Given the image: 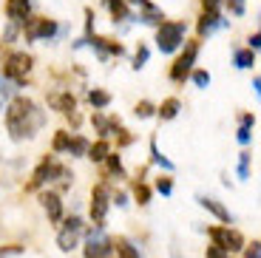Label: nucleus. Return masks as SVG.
<instances>
[{
  "instance_id": "f257e3e1",
  "label": "nucleus",
  "mask_w": 261,
  "mask_h": 258,
  "mask_svg": "<svg viewBox=\"0 0 261 258\" xmlns=\"http://www.w3.org/2000/svg\"><path fill=\"white\" fill-rule=\"evenodd\" d=\"M46 122V114L40 111V105L29 97H12L6 105V128L14 142L20 139H32Z\"/></svg>"
},
{
  "instance_id": "f03ea898",
  "label": "nucleus",
  "mask_w": 261,
  "mask_h": 258,
  "mask_svg": "<svg viewBox=\"0 0 261 258\" xmlns=\"http://www.w3.org/2000/svg\"><path fill=\"white\" fill-rule=\"evenodd\" d=\"M32 65H34V60L29 57L26 51H9L6 57H3V77L12 80L14 88H23L29 71H32Z\"/></svg>"
},
{
  "instance_id": "7ed1b4c3",
  "label": "nucleus",
  "mask_w": 261,
  "mask_h": 258,
  "mask_svg": "<svg viewBox=\"0 0 261 258\" xmlns=\"http://www.w3.org/2000/svg\"><path fill=\"white\" fill-rule=\"evenodd\" d=\"M185 32H188V26H185L182 20H165V23H159L156 26V45L162 54H173L179 48V45L185 43Z\"/></svg>"
},
{
  "instance_id": "20e7f679",
  "label": "nucleus",
  "mask_w": 261,
  "mask_h": 258,
  "mask_svg": "<svg viewBox=\"0 0 261 258\" xmlns=\"http://www.w3.org/2000/svg\"><path fill=\"white\" fill-rule=\"evenodd\" d=\"M114 252V239L105 236L102 227H94L85 239V247H83V258H111Z\"/></svg>"
},
{
  "instance_id": "39448f33",
  "label": "nucleus",
  "mask_w": 261,
  "mask_h": 258,
  "mask_svg": "<svg viewBox=\"0 0 261 258\" xmlns=\"http://www.w3.org/2000/svg\"><path fill=\"white\" fill-rule=\"evenodd\" d=\"M210 239H213V244L219 247V250H224L230 255V252H239L244 250V236L239 230H233V227H210Z\"/></svg>"
},
{
  "instance_id": "423d86ee",
  "label": "nucleus",
  "mask_w": 261,
  "mask_h": 258,
  "mask_svg": "<svg viewBox=\"0 0 261 258\" xmlns=\"http://www.w3.org/2000/svg\"><path fill=\"white\" fill-rule=\"evenodd\" d=\"M60 170H63V165H60L54 156H46V159L34 168L32 182H29V190H40L43 185H51L54 179H60Z\"/></svg>"
},
{
  "instance_id": "0eeeda50",
  "label": "nucleus",
  "mask_w": 261,
  "mask_h": 258,
  "mask_svg": "<svg viewBox=\"0 0 261 258\" xmlns=\"http://www.w3.org/2000/svg\"><path fill=\"white\" fill-rule=\"evenodd\" d=\"M83 219L80 216H71V219H65L63 221V227H60V233H57V247L63 252H71L74 247L80 244V236H83Z\"/></svg>"
},
{
  "instance_id": "6e6552de",
  "label": "nucleus",
  "mask_w": 261,
  "mask_h": 258,
  "mask_svg": "<svg viewBox=\"0 0 261 258\" xmlns=\"http://www.w3.org/2000/svg\"><path fill=\"white\" fill-rule=\"evenodd\" d=\"M196 57H199V43H188L185 45V51L179 54V60L170 65V80H173V83H185V77L193 71Z\"/></svg>"
},
{
  "instance_id": "1a4fd4ad",
  "label": "nucleus",
  "mask_w": 261,
  "mask_h": 258,
  "mask_svg": "<svg viewBox=\"0 0 261 258\" xmlns=\"http://www.w3.org/2000/svg\"><path fill=\"white\" fill-rule=\"evenodd\" d=\"M108 207H111V187H108V185H97L91 190V219H94V224H97V227L105 224Z\"/></svg>"
},
{
  "instance_id": "9d476101",
  "label": "nucleus",
  "mask_w": 261,
  "mask_h": 258,
  "mask_svg": "<svg viewBox=\"0 0 261 258\" xmlns=\"http://www.w3.org/2000/svg\"><path fill=\"white\" fill-rule=\"evenodd\" d=\"M57 34V23L48 17H29L23 23V37L26 40H51Z\"/></svg>"
},
{
  "instance_id": "9b49d317",
  "label": "nucleus",
  "mask_w": 261,
  "mask_h": 258,
  "mask_svg": "<svg viewBox=\"0 0 261 258\" xmlns=\"http://www.w3.org/2000/svg\"><path fill=\"white\" fill-rule=\"evenodd\" d=\"M32 12V0H6V17L14 26H23Z\"/></svg>"
},
{
  "instance_id": "f8f14e48",
  "label": "nucleus",
  "mask_w": 261,
  "mask_h": 258,
  "mask_svg": "<svg viewBox=\"0 0 261 258\" xmlns=\"http://www.w3.org/2000/svg\"><path fill=\"white\" fill-rule=\"evenodd\" d=\"M48 105H51L54 111H60L63 116L77 114V99H74L71 91H63V94H48Z\"/></svg>"
},
{
  "instance_id": "ddd939ff",
  "label": "nucleus",
  "mask_w": 261,
  "mask_h": 258,
  "mask_svg": "<svg viewBox=\"0 0 261 258\" xmlns=\"http://www.w3.org/2000/svg\"><path fill=\"white\" fill-rule=\"evenodd\" d=\"M88 43H91V48L99 54V57H122L125 54V45L114 43V40H105V37H97V34H94Z\"/></svg>"
},
{
  "instance_id": "4468645a",
  "label": "nucleus",
  "mask_w": 261,
  "mask_h": 258,
  "mask_svg": "<svg viewBox=\"0 0 261 258\" xmlns=\"http://www.w3.org/2000/svg\"><path fill=\"white\" fill-rule=\"evenodd\" d=\"M196 201H199V204H202L204 210H207V213H213L219 221H224V224H230V221H233L230 210H227V207H224L219 199H210V196H196Z\"/></svg>"
},
{
  "instance_id": "2eb2a0df",
  "label": "nucleus",
  "mask_w": 261,
  "mask_h": 258,
  "mask_svg": "<svg viewBox=\"0 0 261 258\" xmlns=\"http://www.w3.org/2000/svg\"><path fill=\"white\" fill-rule=\"evenodd\" d=\"M222 26H224V20H222V14H219V12H204L196 29H199V34H202V37H210L216 29H222Z\"/></svg>"
},
{
  "instance_id": "dca6fc26",
  "label": "nucleus",
  "mask_w": 261,
  "mask_h": 258,
  "mask_svg": "<svg viewBox=\"0 0 261 258\" xmlns=\"http://www.w3.org/2000/svg\"><path fill=\"white\" fill-rule=\"evenodd\" d=\"M40 201H43V210L48 213V219H51V221L63 219V201H60L57 193H51V190H48V193L40 196Z\"/></svg>"
},
{
  "instance_id": "f3484780",
  "label": "nucleus",
  "mask_w": 261,
  "mask_h": 258,
  "mask_svg": "<svg viewBox=\"0 0 261 258\" xmlns=\"http://www.w3.org/2000/svg\"><path fill=\"white\" fill-rule=\"evenodd\" d=\"M179 111H182V102H179L176 97H170V99H165V102L156 108V114H159L162 122H170V119H176L179 116Z\"/></svg>"
},
{
  "instance_id": "a211bd4d",
  "label": "nucleus",
  "mask_w": 261,
  "mask_h": 258,
  "mask_svg": "<svg viewBox=\"0 0 261 258\" xmlns=\"http://www.w3.org/2000/svg\"><path fill=\"white\" fill-rule=\"evenodd\" d=\"M91 122L97 125V131H99V136H102V139H108V136H111L114 131L119 128V122H117V119H105L102 114H94V116H91Z\"/></svg>"
},
{
  "instance_id": "6ab92c4d",
  "label": "nucleus",
  "mask_w": 261,
  "mask_h": 258,
  "mask_svg": "<svg viewBox=\"0 0 261 258\" xmlns=\"http://www.w3.org/2000/svg\"><path fill=\"white\" fill-rule=\"evenodd\" d=\"M105 6H108V12H111L114 23H117V20H130V17H134L130 9L125 6V0H105Z\"/></svg>"
},
{
  "instance_id": "aec40b11",
  "label": "nucleus",
  "mask_w": 261,
  "mask_h": 258,
  "mask_svg": "<svg viewBox=\"0 0 261 258\" xmlns=\"http://www.w3.org/2000/svg\"><path fill=\"white\" fill-rule=\"evenodd\" d=\"M139 20H142V23H148V26H159V23H165V14H162V9H159V6H153V3H150L148 9H142V12H139Z\"/></svg>"
},
{
  "instance_id": "412c9836",
  "label": "nucleus",
  "mask_w": 261,
  "mask_h": 258,
  "mask_svg": "<svg viewBox=\"0 0 261 258\" xmlns=\"http://www.w3.org/2000/svg\"><path fill=\"white\" fill-rule=\"evenodd\" d=\"M114 250H117V258H139V250L134 247V241L122 239V236L114 241Z\"/></svg>"
},
{
  "instance_id": "4be33fe9",
  "label": "nucleus",
  "mask_w": 261,
  "mask_h": 258,
  "mask_svg": "<svg viewBox=\"0 0 261 258\" xmlns=\"http://www.w3.org/2000/svg\"><path fill=\"white\" fill-rule=\"evenodd\" d=\"M111 153V145L105 142V139H99V142H94V145H88V159L91 162H105V156Z\"/></svg>"
},
{
  "instance_id": "5701e85b",
  "label": "nucleus",
  "mask_w": 261,
  "mask_h": 258,
  "mask_svg": "<svg viewBox=\"0 0 261 258\" xmlns=\"http://www.w3.org/2000/svg\"><path fill=\"white\" fill-rule=\"evenodd\" d=\"M88 102H91L97 111H102V108H108V105H111V94H108V91H102V88H94V91H88Z\"/></svg>"
},
{
  "instance_id": "b1692460",
  "label": "nucleus",
  "mask_w": 261,
  "mask_h": 258,
  "mask_svg": "<svg viewBox=\"0 0 261 258\" xmlns=\"http://www.w3.org/2000/svg\"><path fill=\"white\" fill-rule=\"evenodd\" d=\"M150 162H153V165H159V168H165V170H173V162H170L168 156H162L156 139H150Z\"/></svg>"
},
{
  "instance_id": "393cba45",
  "label": "nucleus",
  "mask_w": 261,
  "mask_h": 258,
  "mask_svg": "<svg viewBox=\"0 0 261 258\" xmlns=\"http://www.w3.org/2000/svg\"><path fill=\"white\" fill-rule=\"evenodd\" d=\"M65 153H71V156H85L88 153V139L85 136H71V142H68V150Z\"/></svg>"
},
{
  "instance_id": "a878e982",
  "label": "nucleus",
  "mask_w": 261,
  "mask_h": 258,
  "mask_svg": "<svg viewBox=\"0 0 261 258\" xmlns=\"http://www.w3.org/2000/svg\"><path fill=\"white\" fill-rule=\"evenodd\" d=\"M253 65H255V51H250V48L236 51V68H253Z\"/></svg>"
},
{
  "instance_id": "bb28decb",
  "label": "nucleus",
  "mask_w": 261,
  "mask_h": 258,
  "mask_svg": "<svg viewBox=\"0 0 261 258\" xmlns=\"http://www.w3.org/2000/svg\"><path fill=\"white\" fill-rule=\"evenodd\" d=\"M68 142H71V134H68V131H57V134H54V142H51V150L54 153H65V150H68Z\"/></svg>"
},
{
  "instance_id": "cd10ccee",
  "label": "nucleus",
  "mask_w": 261,
  "mask_h": 258,
  "mask_svg": "<svg viewBox=\"0 0 261 258\" xmlns=\"http://www.w3.org/2000/svg\"><path fill=\"white\" fill-rule=\"evenodd\" d=\"M134 196H137V201H139V204H148V201H150V187L148 185H145V182H134Z\"/></svg>"
},
{
  "instance_id": "c85d7f7f",
  "label": "nucleus",
  "mask_w": 261,
  "mask_h": 258,
  "mask_svg": "<svg viewBox=\"0 0 261 258\" xmlns=\"http://www.w3.org/2000/svg\"><path fill=\"white\" fill-rule=\"evenodd\" d=\"M105 162H108V170H111V173H117V176H122V173H125L122 159H119L117 153H108V156H105Z\"/></svg>"
},
{
  "instance_id": "c756f323",
  "label": "nucleus",
  "mask_w": 261,
  "mask_h": 258,
  "mask_svg": "<svg viewBox=\"0 0 261 258\" xmlns=\"http://www.w3.org/2000/svg\"><path fill=\"white\" fill-rule=\"evenodd\" d=\"M153 111H156V108H153V105H150L148 99H142V102H137V108H134V114H137L139 119H148V116H153Z\"/></svg>"
},
{
  "instance_id": "7c9ffc66",
  "label": "nucleus",
  "mask_w": 261,
  "mask_h": 258,
  "mask_svg": "<svg viewBox=\"0 0 261 258\" xmlns=\"http://www.w3.org/2000/svg\"><path fill=\"white\" fill-rule=\"evenodd\" d=\"M148 57H150V54H148V45H139L137 54H134V68L139 71V68H142V65L148 63Z\"/></svg>"
},
{
  "instance_id": "2f4dec72",
  "label": "nucleus",
  "mask_w": 261,
  "mask_h": 258,
  "mask_svg": "<svg viewBox=\"0 0 261 258\" xmlns=\"http://www.w3.org/2000/svg\"><path fill=\"white\" fill-rule=\"evenodd\" d=\"M239 179H250V153L239 156Z\"/></svg>"
},
{
  "instance_id": "473e14b6",
  "label": "nucleus",
  "mask_w": 261,
  "mask_h": 258,
  "mask_svg": "<svg viewBox=\"0 0 261 258\" xmlns=\"http://www.w3.org/2000/svg\"><path fill=\"white\" fill-rule=\"evenodd\" d=\"M193 83H196V88H207V85H210V74L207 71H193Z\"/></svg>"
},
{
  "instance_id": "72a5a7b5",
  "label": "nucleus",
  "mask_w": 261,
  "mask_h": 258,
  "mask_svg": "<svg viewBox=\"0 0 261 258\" xmlns=\"http://www.w3.org/2000/svg\"><path fill=\"white\" fill-rule=\"evenodd\" d=\"M156 190L162 196H170V193H173V182H170V179H159L156 182Z\"/></svg>"
},
{
  "instance_id": "f704fd0d",
  "label": "nucleus",
  "mask_w": 261,
  "mask_h": 258,
  "mask_svg": "<svg viewBox=\"0 0 261 258\" xmlns=\"http://www.w3.org/2000/svg\"><path fill=\"white\" fill-rule=\"evenodd\" d=\"M23 247L20 244H12V247H0V258H9V255H20Z\"/></svg>"
},
{
  "instance_id": "c9c22d12",
  "label": "nucleus",
  "mask_w": 261,
  "mask_h": 258,
  "mask_svg": "<svg viewBox=\"0 0 261 258\" xmlns=\"http://www.w3.org/2000/svg\"><path fill=\"white\" fill-rule=\"evenodd\" d=\"M227 6H230V12H233L236 17H242L244 14V0H227Z\"/></svg>"
},
{
  "instance_id": "e433bc0d",
  "label": "nucleus",
  "mask_w": 261,
  "mask_h": 258,
  "mask_svg": "<svg viewBox=\"0 0 261 258\" xmlns=\"http://www.w3.org/2000/svg\"><path fill=\"white\" fill-rule=\"evenodd\" d=\"M111 204H117V207H125V204H128V196H125L122 190H117V193L111 196Z\"/></svg>"
},
{
  "instance_id": "4c0bfd02",
  "label": "nucleus",
  "mask_w": 261,
  "mask_h": 258,
  "mask_svg": "<svg viewBox=\"0 0 261 258\" xmlns=\"http://www.w3.org/2000/svg\"><path fill=\"white\" fill-rule=\"evenodd\" d=\"M207 258H230V255H227L224 250H219L216 244H210V247H207Z\"/></svg>"
},
{
  "instance_id": "58836bf2",
  "label": "nucleus",
  "mask_w": 261,
  "mask_h": 258,
  "mask_svg": "<svg viewBox=\"0 0 261 258\" xmlns=\"http://www.w3.org/2000/svg\"><path fill=\"white\" fill-rule=\"evenodd\" d=\"M250 131H253V128H247V125H242V128H239V136H236V139H239L242 145H247V142H250Z\"/></svg>"
},
{
  "instance_id": "ea45409f",
  "label": "nucleus",
  "mask_w": 261,
  "mask_h": 258,
  "mask_svg": "<svg viewBox=\"0 0 261 258\" xmlns=\"http://www.w3.org/2000/svg\"><path fill=\"white\" fill-rule=\"evenodd\" d=\"M204 12H219V6H222V0H202Z\"/></svg>"
},
{
  "instance_id": "a19ab883",
  "label": "nucleus",
  "mask_w": 261,
  "mask_h": 258,
  "mask_svg": "<svg viewBox=\"0 0 261 258\" xmlns=\"http://www.w3.org/2000/svg\"><path fill=\"white\" fill-rule=\"evenodd\" d=\"M12 91H14V88H9V85H3V83H0V105H3L9 97H12ZM9 102H12V99H9Z\"/></svg>"
},
{
  "instance_id": "79ce46f5",
  "label": "nucleus",
  "mask_w": 261,
  "mask_h": 258,
  "mask_svg": "<svg viewBox=\"0 0 261 258\" xmlns=\"http://www.w3.org/2000/svg\"><path fill=\"white\" fill-rule=\"evenodd\" d=\"M125 6H134V9H148L150 6V0H125Z\"/></svg>"
},
{
  "instance_id": "37998d69",
  "label": "nucleus",
  "mask_w": 261,
  "mask_h": 258,
  "mask_svg": "<svg viewBox=\"0 0 261 258\" xmlns=\"http://www.w3.org/2000/svg\"><path fill=\"white\" fill-rule=\"evenodd\" d=\"M244 258H261V244H258V241H253V247L247 250V255H244Z\"/></svg>"
},
{
  "instance_id": "c03bdc74",
  "label": "nucleus",
  "mask_w": 261,
  "mask_h": 258,
  "mask_svg": "<svg viewBox=\"0 0 261 258\" xmlns=\"http://www.w3.org/2000/svg\"><path fill=\"white\" fill-rule=\"evenodd\" d=\"M258 45H261V34L255 32L253 37H250V51H255V48H258Z\"/></svg>"
},
{
  "instance_id": "a18cd8bd",
  "label": "nucleus",
  "mask_w": 261,
  "mask_h": 258,
  "mask_svg": "<svg viewBox=\"0 0 261 258\" xmlns=\"http://www.w3.org/2000/svg\"><path fill=\"white\" fill-rule=\"evenodd\" d=\"M242 125H247V128H253V125H255V116H253V114H244V116H242Z\"/></svg>"
},
{
  "instance_id": "49530a36",
  "label": "nucleus",
  "mask_w": 261,
  "mask_h": 258,
  "mask_svg": "<svg viewBox=\"0 0 261 258\" xmlns=\"http://www.w3.org/2000/svg\"><path fill=\"white\" fill-rule=\"evenodd\" d=\"M258 91H261V80L255 77V80H253V94H258Z\"/></svg>"
},
{
  "instance_id": "de8ad7c7",
  "label": "nucleus",
  "mask_w": 261,
  "mask_h": 258,
  "mask_svg": "<svg viewBox=\"0 0 261 258\" xmlns=\"http://www.w3.org/2000/svg\"><path fill=\"white\" fill-rule=\"evenodd\" d=\"M170 258H182V255H179V252H176V250H170Z\"/></svg>"
}]
</instances>
